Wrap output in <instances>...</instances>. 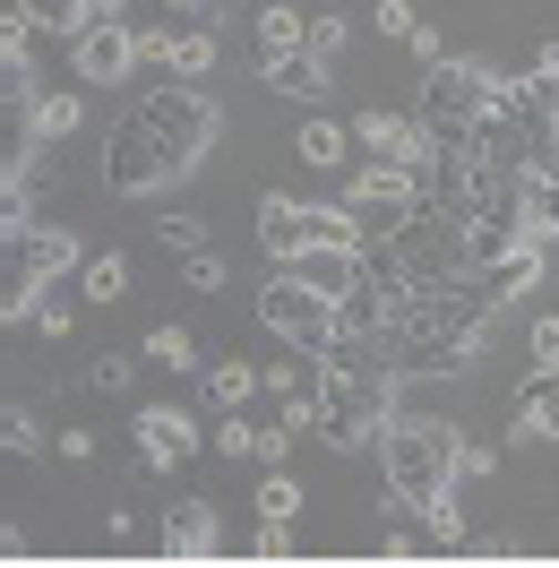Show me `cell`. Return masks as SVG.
I'll use <instances>...</instances> for the list:
<instances>
[{
    "label": "cell",
    "mask_w": 559,
    "mask_h": 568,
    "mask_svg": "<svg viewBox=\"0 0 559 568\" xmlns=\"http://www.w3.org/2000/svg\"><path fill=\"white\" fill-rule=\"evenodd\" d=\"M121 293H130V258H121V250H104V258L87 267V302H121Z\"/></svg>",
    "instance_id": "26"
},
{
    "label": "cell",
    "mask_w": 559,
    "mask_h": 568,
    "mask_svg": "<svg viewBox=\"0 0 559 568\" xmlns=\"http://www.w3.org/2000/svg\"><path fill=\"white\" fill-rule=\"evenodd\" d=\"M27 18H35L43 36H87L95 18H104V0H18Z\"/></svg>",
    "instance_id": "16"
},
{
    "label": "cell",
    "mask_w": 559,
    "mask_h": 568,
    "mask_svg": "<svg viewBox=\"0 0 559 568\" xmlns=\"http://www.w3.org/2000/svg\"><path fill=\"white\" fill-rule=\"evenodd\" d=\"M173 9H215V0H173Z\"/></svg>",
    "instance_id": "40"
},
{
    "label": "cell",
    "mask_w": 559,
    "mask_h": 568,
    "mask_svg": "<svg viewBox=\"0 0 559 568\" xmlns=\"http://www.w3.org/2000/svg\"><path fill=\"white\" fill-rule=\"evenodd\" d=\"M0 448H9V457H35V448H43V423L27 414V405H9V414H0Z\"/></svg>",
    "instance_id": "27"
},
{
    "label": "cell",
    "mask_w": 559,
    "mask_h": 568,
    "mask_svg": "<svg viewBox=\"0 0 559 568\" xmlns=\"http://www.w3.org/2000/svg\"><path fill=\"white\" fill-rule=\"evenodd\" d=\"M533 371H559V320H533Z\"/></svg>",
    "instance_id": "35"
},
{
    "label": "cell",
    "mask_w": 559,
    "mask_h": 568,
    "mask_svg": "<svg viewBox=\"0 0 559 568\" xmlns=\"http://www.w3.org/2000/svg\"><path fill=\"white\" fill-rule=\"evenodd\" d=\"M490 104H499V61H430L421 70V121H430L439 146L465 139Z\"/></svg>",
    "instance_id": "4"
},
{
    "label": "cell",
    "mask_w": 559,
    "mask_h": 568,
    "mask_svg": "<svg viewBox=\"0 0 559 568\" xmlns=\"http://www.w3.org/2000/svg\"><path fill=\"white\" fill-rule=\"evenodd\" d=\"M164 242L190 258V250H207V224H199V215H164Z\"/></svg>",
    "instance_id": "33"
},
{
    "label": "cell",
    "mask_w": 559,
    "mask_h": 568,
    "mask_svg": "<svg viewBox=\"0 0 559 568\" xmlns=\"http://www.w3.org/2000/svg\"><path fill=\"white\" fill-rule=\"evenodd\" d=\"M302 52H318V61H336L345 52V18H311V43Z\"/></svg>",
    "instance_id": "32"
},
{
    "label": "cell",
    "mask_w": 559,
    "mask_h": 568,
    "mask_svg": "<svg viewBox=\"0 0 559 568\" xmlns=\"http://www.w3.org/2000/svg\"><path fill=\"white\" fill-rule=\"evenodd\" d=\"M525 233H533V242H559V173L525 181Z\"/></svg>",
    "instance_id": "22"
},
{
    "label": "cell",
    "mask_w": 559,
    "mask_h": 568,
    "mask_svg": "<svg viewBox=\"0 0 559 568\" xmlns=\"http://www.w3.org/2000/svg\"><path fill=\"white\" fill-rule=\"evenodd\" d=\"M139 354H146V362H164V371H199V336L164 320V327H146V336H139Z\"/></svg>",
    "instance_id": "21"
},
{
    "label": "cell",
    "mask_w": 559,
    "mask_h": 568,
    "mask_svg": "<svg viewBox=\"0 0 559 568\" xmlns=\"http://www.w3.org/2000/svg\"><path fill=\"white\" fill-rule=\"evenodd\" d=\"M414 517H421V534H430V542H448V551H456V542H465V508H456V491L421 499Z\"/></svg>",
    "instance_id": "25"
},
{
    "label": "cell",
    "mask_w": 559,
    "mask_h": 568,
    "mask_svg": "<svg viewBox=\"0 0 559 568\" xmlns=\"http://www.w3.org/2000/svg\"><path fill=\"white\" fill-rule=\"evenodd\" d=\"M284 267L311 284V293L345 302V293H362V267H370V250H353V242H311V250H293Z\"/></svg>",
    "instance_id": "7"
},
{
    "label": "cell",
    "mask_w": 559,
    "mask_h": 568,
    "mask_svg": "<svg viewBox=\"0 0 559 568\" xmlns=\"http://www.w3.org/2000/svg\"><path fill=\"white\" fill-rule=\"evenodd\" d=\"M293 139H302V164L336 173V164H345V146H353V130H345V121H302Z\"/></svg>",
    "instance_id": "19"
},
{
    "label": "cell",
    "mask_w": 559,
    "mask_h": 568,
    "mask_svg": "<svg viewBox=\"0 0 559 568\" xmlns=\"http://www.w3.org/2000/svg\"><path fill=\"white\" fill-rule=\"evenodd\" d=\"M215 61H224V36L215 27H190V36H173V78L190 87V78H207Z\"/></svg>",
    "instance_id": "18"
},
{
    "label": "cell",
    "mask_w": 559,
    "mask_h": 568,
    "mask_svg": "<svg viewBox=\"0 0 559 568\" xmlns=\"http://www.w3.org/2000/svg\"><path fill=\"white\" fill-rule=\"evenodd\" d=\"M181 284H190V293H224V258H215V250H190Z\"/></svg>",
    "instance_id": "28"
},
{
    "label": "cell",
    "mask_w": 559,
    "mask_h": 568,
    "mask_svg": "<svg viewBox=\"0 0 559 568\" xmlns=\"http://www.w3.org/2000/svg\"><path fill=\"white\" fill-rule=\"evenodd\" d=\"M284 457H293V423L276 414V423H258V465H284Z\"/></svg>",
    "instance_id": "30"
},
{
    "label": "cell",
    "mask_w": 559,
    "mask_h": 568,
    "mask_svg": "<svg viewBox=\"0 0 559 568\" xmlns=\"http://www.w3.org/2000/svg\"><path fill=\"white\" fill-rule=\"evenodd\" d=\"M0 233H9V242H0V267H9V276H61L78 258V242L61 224H0Z\"/></svg>",
    "instance_id": "8"
},
{
    "label": "cell",
    "mask_w": 559,
    "mask_h": 568,
    "mask_svg": "<svg viewBox=\"0 0 559 568\" xmlns=\"http://www.w3.org/2000/svg\"><path fill=\"white\" fill-rule=\"evenodd\" d=\"M104 9H112V0H104Z\"/></svg>",
    "instance_id": "41"
},
{
    "label": "cell",
    "mask_w": 559,
    "mask_h": 568,
    "mask_svg": "<svg viewBox=\"0 0 559 568\" xmlns=\"http://www.w3.org/2000/svg\"><path fill=\"white\" fill-rule=\"evenodd\" d=\"M482 284H490V302H499V311H508V302H525V293L542 284V242H517L499 267H482Z\"/></svg>",
    "instance_id": "14"
},
{
    "label": "cell",
    "mask_w": 559,
    "mask_h": 568,
    "mask_svg": "<svg viewBox=\"0 0 559 568\" xmlns=\"http://www.w3.org/2000/svg\"><path fill=\"white\" fill-rule=\"evenodd\" d=\"M199 388H207V405H224V414H233V405H250L267 379H258L250 362H207V371H199Z\"/></svg>",
    "instance_id": "17"
},
{
    "label": "cell",
    "mask_w": 559,
    "mask_h": 568,
    "mask_svg": "<svg viewBox=\"0 0 559 568\" xmlns=\"http://www.w3.org/2000/svg\"><path fill=\"white\" fill-rule=\"evenodd\" d=\"M302 43H311V18H302L293 0H267V9H258V61H267V52H302Z\"/></svg>",
    "instance_id": "15"
},
{
    "label": "cell",
    "mask_w": 559,
    "mask_h": 568,
    "mask_svg": "<svg viewBox=\"0 0 559 568\" xmlns=\"http://www.w3.org/2000/svg\"><path fill=\"white\" fill-rule=\"evenodd\" d=\"M414 0H379V36H396V43H414Z\"/></svg>",
    "instance_id": "31"
},
{
    "label": "cell",
    "mask_w": 559,
    "mask_h": 568,
    "mask_svg": "<svg viewBox=\"0 0 559 568\" xmlns=\"http://www.w3.org/2000/svg\"><path fill=\"white\" fill-rule=\"evenodd\" d=\"M78 121H87L78 95H35V112H27V130H35V139H70Z\"/></svg>",
    "instance_id": "24"
},
{
    "label": "cell",
    "mask_w": 559,
    "mask_h": 568,
    "mask_svg": "<svg viewBox=\"0 0 559 568\" xmlns=\"http://www.w3.org/2000/svg\"><path fill=\"white\" fill-rule=\"evenodd\" d=\"M139 430L173 439L181 457H190V448H207V430H199V414H190V405H146V414H139Z\"/></svg>",
    "instance_id": "20"
},
{
    "label": "cell",
    "mask_w": 559,
    "mask_h": 568,
    "mask_svg": "<svg viewBox=\"0 0 559 568\" xmlns=\"http://www.w3.org/2000/svg\"><path fill=\"white\" fill-rule=\"evenodd\" d=\"M414 61L430 70V61H448V43H439V27H414Z\"/></svg>",
    "instance_id": "38"
},
{
    "label": "cell",
    "mask_w": 559,
    "mask_h": 568,
    "mask_svg": "<svg viewBox=\"0 0 559 568\" xmlns=\"http://www.w3.org/2000/svg\"><path fill=\"white\" fill-rule=\"evenodd\" d=\"M224 139V112L199 87H155L112 121L104 139V190L112 199H164L207 164V146Z\"/></svg>",
    "instance_id": "1"
},
{
    "label": "cell",
    "mask_w": 559,
    "mask_h": 568,
    "mask_svg": "<svg viewBox=\"0 0 559 568\" xmlns=\"http://www.w3.org/2000/svg\"><path fill=\"white\" fill-rule=\"evenodd\" d=\"M318 362H327V379H318L311 430L336 448V457L379 448L387 423H396V371H387V362H362V354H318Z\"/></svg>",
    "instance_id": "2"
},
{
    "label": "cell",
    "mask_w": 559,
    "mask_h": 568,
    "mask_svg": "<svg viewBox=\"0 0 559 568\" xmlns=\"http://www.w3.org/2000/svg\"><path fill=\"white\" fill-rule=\"evenodd\" d=\"M508 439H559V371H533L517 388V423Z\"/></svg>",
    "instance_id": "12"
},
{
    "label": "cell",
    "mask_w": 559,
    "mask_h": 568,
    "mask_svg": "<svg viewBox=\"0 0 559 568\" xmlns=\"http://www.w3.org/2000/svg\"><path fill=\"white\" fill-rule=\"evenodd\" d=\"M139 457L155 465V474H173V465H181V448H173V439H155V430H139Z\"/></svg>",
    "instance_id": "36"
},
{
    "label": "cell",
    "mask_w": 559,
    "mask_h": 568,
    "mask_svg": "<svg viewBox=\"0 0 559 568\" xmlns=\"http://www.w3.org/2000/svg\"><path fill=\"white\" fill-rule=\"evenodd\" d=\"M379 457H387V517H414L421 499L465 483V439H456L448 414H396Z\"/></svg>",
    "instance_id": "3"
},
{
    "label": "cell",
    "mask_w": 559,
    "mask_h": 568,
    "mask_svg": "<svg viewBox=\"0 0 559 568\" xmlns=\"http://www.w3.org/2000/svg\"><path fill=\"white\" fill-rule=\"evenodd\" d=\"M533 87L559 104V43H542V52H533Z\"/></svg>",
    "instance_id": "37"
},
{
    "label": "cell",
    "mask_w": 559,
    "mask_h": 568,
    "mask_svg": "<svg viewBox=\"0 0 559 568\" xmlns=\"http://www.w3.org/2000/svg\"><path fill=\"white\" fill-rule=\"evenodd\" d=\"M258 517H267V526H293V517H302V483H293L284 465H267V483H258Z\"/></svg>",
    "instance_id": "23"
},
{
    "label": "cell",
    "mask_w": 559,
    "mask_h": 568,
    "mask_svg": "<svg viewBox=\"0 0 559 568\" xmlns=\"http://www.w3.org/2000/svg\"><path fill=\"white\" fill-rule=\"evenodd\" d=\"M284 551H293V534H284V526H267V517H258V560H284Z\"/></svg>",
    "instance_id": "39"
},
{
    "label": "cell",
    "mask_w": 559,
    "mask_h": 568,
    "mask_svg": "<svg viewBox=\"0 0 559 568\" xmlns=\"http://www.w3.org/2000/svg\"><path fill=\"white\" fill-rule=\"evenodd\" d=\"M207 448H215V457H258V430H250V423H233V414H224V430H215Z\"/></svg>",
    "instance_id": "29"
},
{
    "label": "cell",
    "mask_w": 559,
    "mask_h": 568,
    "mask_svg": "<svg viewBox=\"0 0 559 568\" xmlns=\"http://www.w3.org/2000/svg\"><path fill=\"white\" fill-rule=\"evenodd\" d=\"M258 379H267V396L284 405V423H311V414H318V379H327V362H318V354H284V362H267Z\"/></svg>",
    "instance_id": "9"
},
{
    "label": "cell",
    "mask_w": 559,
    "mask_h": 568,
    "mask_svg": "<svg viewBox=\"0 0 559 568\" xmlns=\"http://www.w3.org/2000/svg\"><path fill=\"white\" fill-rule=\"evenodd\" d=\"M258 327H267L276 345H293V354H327V345H336V302L311 293V284L284 267V276L258 284Z\"/></svg>",
    "instance_id": "5"
},
{
    "label": "cell",
    "mask_w": 559,
    "mask_h": 568,
    "mask_svg": "<svg viewBox=\"0 0 559 568\" xmlns=\"http://www.w3.org/2000/svg\"><path fill=\"white\" fill-rule=\"evenodd\" d=\"M258 78H267L276 95H302V104H318V95H327V61H318V52H267V61H258Z\"/></svg>",
    "instance_id": "13"
},
{
    "label": "cell",
    "mask_w": 559,
    "mask_h": 568,
    "mask_svg": "<svg viewBox=\"0 0 559 568\" xmlns=\"http://www.w3.org/2000/svg\"><path fill=\"white\" fill-rule=\"evenodd\" d=\"M130 379H139V362H130V354H104V362H95V388H104V396H121Z\"/></svg>",
    "instance_id": "34"
},
{
    "label": "cell",
    "mask_w": 559,
    "mask_h": 568,
    "mask_svg": "<svg viewBox=\"0 0 559 568\" xmlns=\"http://www.w3.org/2000/svg\"><path fill=\"white\" fill-rule=\"evenodd\" d=\"M215 542H224V526H215L207 499H173L164 508V560H215Z\"/></svg>",
    "instance_id": "11"
},
{
    "label": "cell",
    "mask_w": 559,
    "mask_h": 568,
    "mask_svg": "<svg viewBox=\"0 0 559 568\" xmlns=\"http://www.w3.org/2000/svg\"><path fill=\"white\" fill-rule=\"evenodd\" d=\"M70 70L87 78V87H112V78H130L139 70V27H121V18H95L87 36H70Z\"/></svg>",
    "instance_id": "6"
},
{
    "label": "cell",
    "mask_w": 559,
    "mask_h": 568,
    "mask_svg": "<svg viewBox=\"0 0 559 568\" xmlns=\"http://www.w3.org/2000/svg\"><path fill=\"white\" fill-rule=\"evenodd\" d=\"M311 242V199H293V190H267V199H258V250H267V258H293V250Z\"/></svg>",
    "instance_id": "10"
}]
</instances>
